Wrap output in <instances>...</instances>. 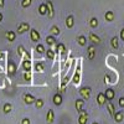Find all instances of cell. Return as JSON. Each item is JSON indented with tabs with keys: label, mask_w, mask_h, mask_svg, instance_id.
<instances>
[{
	"label": "cell",
	"mask_w": 124,
	"mask_h": 124,
	"mask_svg": "<svg viewBox=\"0 0 124 124\" xmlns=\"http://www.w3.org/2000/svg\"><path fill=\"white\" fill-rule=\"evenodd\" d=\"M88 120V113L86 110H79V117H78V123L79 124H87Z\"/></svg>",
	"instance_id": "1"
},
{
	"label": "cell",
	"mask_w": 124,
	"mask_h": 124,
	"mask_svg": "<svg viewBox=\"0 0 124 124\" xmlns=\"http://www.w3.org/2000/svg\"><path fill=\"white\" fill-rule=\"evenodd\" d=\"M79 94L83 97L85 99H88L89 96H91V88H89V87H83V88H81V89H79Z\"/></svg>",
	"instance_id": "2"
},
{
	"label": "cell",
	"mask_w": 124,
	"mask_h": 124,
	"mask_svg": "<svg viewBox=\"0 0 124 124\" xmlns=\"http://www.w3.org/2000/svg\"><path fill=\"white\" fill-rule=\"evenodd\" d=\"M30 37H31V40H32L34 42H37V41L40 40V34H39V31L35 30V29H31V31H30Z\"/></svg>",
	"instance_id": "3"
},
{
	"label": "cell",
	"mask_w": 124,
	"mask_h": 124,
	"mask_svg": "<svg viewBox=\"0 0 124 124\" xmlns=\"http://www.w3.org/2000/svg\"><path fill=\"white\" fill-rule=\"evenodd\" d=\"M27 30H30V25L27 23H21L19 25V27H17V32L19 34H24L25 31H27Z\"/></svg>",
	"instance_id": "4"
},
{
	"label": "cell",
	"mask_w": 124,
	"mask_h": 124,
	"mask_svg": "<svg viewBox=\"0 0 124 124\" xmlns=\"http://www.w3.org/2000/svg\"><path fill=\"white\" fill-rule=\"evenodd\" d=\"M35 101H36V98H35L34 96L29 94V93H25V94H24V102L26 103V104H31V103H35Z\"/></svg>",
	"instance_id": "5"
},
{
	"label": "cell",
	"mask_w": 124,
	"mask_h": 124,
	"mask_svg": "<svg viewBox=\"0 0 124 124\" xmlns=\"http://www.w3.org/2000/svg\"><path fill=\"white\" fill-rule=\"evenodd\" d=\"M46 5H47V13H48V17H50V19H52V17H54V14H55L54 5H52V3H51V1H47V3H46Z\"/></svg>",
	"instance_id": "6"
},
{
	"label": "cell",
	"mask_w": 124,
	"mask_h": 124,
	"mask_svg": "<svg viewBox=\"0 0 124 124\" xmlns=\"http://www.w3.org/2000/svg\"><path fill=\"white\" fill-rule=\"evenodd\" d=\"M97 102H98L99 106H103V104H104V103L107 102V98H106V94H104V93H98V96H97Z\"/></svg>",
	"instance_id": "7"
},
{
	"label": "cell",
	"mask_w": 124,
	"mask_h": 124,
	"mask_svg": "<svg viewBox=\"0 0 124 124\" xmlns=\"http://www.w3.org/2000/svg\"><path fill=\"white\" fill-rule=\"evenodd\" d=\"M104 94H106V98H107V101H112L113 98H114L116 93H114V91H113V89L108 88V89L104 92Z\"/></svg>",
	"instance_id": "8"
},
{
	"label": "cell",
	"mask_w": 124,
	"mask_h": 124,
	"mask_svg": "<svg viewBox=\"0 0 124 124\" xmlns=\"http://www.w3.org/2000/svg\"><path fill=\"white\" fill-rule=\"evenodd\" d=\"M8 72L10 75H14L16 72V65L14 63V62H9L8 63Z\"/></svg>",
	"instance_id": "9"
},
{
	"label": "cell",
	"mask_w": 124,
	"mask_h": 124,
	"mask_svg": "<svg viewBox=\"0 0 124 124\" xmlns=\"http://www.w3.org/2000/svg\"><path fill=\"white\" fill-rule=\"evenodd\" d=\"M54 118H55V113H54L52 109H50V110L47 112V117H46L47 124H51V123H52V122H54Z\"/></svg>",
	"instance_id": "10"
},
{
	"label": "cell",
	"mask_w": 124,
	"mask_h": 124,
	"mask_svg": "<svg viewBox=\"0 0 124 124\" xmlns=\"http://www.w3.org/2000/svg\"><path fill=\"white\" fill-rule=\"evenodd\" d=\"M73 24H75V19H73V16H72V15H68L67 19H66V26L71 29V27H73Z\"/></svg>",
	"instance_id": "11"
},
{
	"label": "cell",
	"mask_w": 124,
	"mask_h": 124,
	"mask_svg": "<svg viewBox=\"0 0 124 124\" xmlns=\"http://www.w3.org/2000/svg\"><path fill=\"white\" fill-rule=\"evenodd\" d=\"M5 36H6V39L10 41V42H13V41L16 39V34L14 32V31H8Z\"/></svg>",
	"instance_id": "12"
},
{
	"label": "cell",
	"mask_w": 124,
	"mask_h": 124,
	"mask_svg": "<svg viewBox=\"0 0 124 124\" xmlns=\"http://www.w3.org/2000/svg\"><path fill=\"white\" fill-rule=\"evenodd\" d=\"M39 13H40L41 15H46V14H47V5H46V3L41 4V5L39 6Z\"/></svg>",
	"instance_id": "13"
},
{
	"label": "cell",
	"mask_w": 124,
	"mask_h": 124,
	"mask_svg": "<svg viewBox=\"0 0 124 124\" xmlns=\"http://www.w3.org/2000/svg\"><path fill=\"white\" fill-rule=\"evenodd\" d=\"M89 40L92 41L93 44H101V39H99L97 35H94L93 32H91V34H89Z\"/></svg>",
	"instance_id": "14"
},
{
	"label": "cell",
	"mask_w": 124,
	"mask_h": 124,
	"mask_svg": "<svg viewBox=\"0 0 124 124\" xmlns=\"http://www.w3.org/2000/svg\"><path fill=\"white\" fill-rule=\"evenodd\" d=\"M77 42H78L81 46H86V44H87V39H86L83 35H81V36L77 37Z\"/></svg>",
	"instance_id": "15"
},
{
	"label": "cell",
	"mask_w": 124,
	"mask_h": 124,
	"mask_svg": "<svg viewBox=\"0 0 124 124\" xmlns=\"http://www.w3.org/2000/svg\"><path fill=\"white\" fill-rule=\"evenodd\" d=\"M54 103L56 106H61L62 104V97H61V94H55L54 96Z\"/></svg>",
	"instance_id": "16"
},
{
	"label": "cell",
	"mask_w": 124,
	"mask_h": 124,
	"mask_svg": "<svg viewBox=\"0 0 124 124\" xmlns=\"http://www.w3.org/2000/svg\"><path fill=\"white\" fill-rule=\"evenodd\" d=\"M123 117H124V116H123L122 112H117L116 114H114V120H116L117 123H120V122L123 120Z\"/></svg>",
	"instance_id": "17"
},
{
	"label": "cell",
	"mask_w": 124,
	"mask_h": 124,
	"mask_svg": "<svg viewBox=\"0 0 124 124\" xmlns=\"http://www.w3.org/2000/svg\"><path fill=\"white\" fill-rule=\"evenodd\" d=\"M104 17H106L107 21H113V20H114V14H113V11H107Z\"/></svg>",
	"instance_id": "18"
},
{
	"label": "cell",
	"mask_w": 124,
	"mask_h": 124,
	"mask_svg": "<svg viewBox=\"0 0 124 124\" xmlns=\"http://www.w3.org/2000/svg\"><path fill=\"white\" fill-rule=\"evenodd\" d=\"M83 104H85L83 99H77V101H76V108H77L78 112L82 110V108H83Z\"/></svg>",
	"instance_id": "19"
},
{
	"label": "cell",
	"mask_w": 124,
	"mask_h": 124,
	"mask_svg": "<svg viewBox=\"0 0 124 124\" xmlns=\"http://www.w3.org/2000/svg\"><path fill=\"white\" fill-rule=\"evenodd\" d=\"M11 109H13V106L10 104V103H5L4 107H3L4 113H10V112H11Z\"/></svg>",
	"instance_id": "20"
},
{
	"label": "cell",
	"mask_w": 124,
	"mask_h": 124,
	"mask_svg": "<svg viewBox=\"0 0 124 124\" xmlns=\"http://www.w3.org/2000/svg\"><path fill=\"white\" fill-rule=\"evenodd\" d=\"M46 42H47L48 45H55V44H56V40H55L54 35H51V36H47V37H46Z\"/></svg>",
	"instance_id": "21"
},
{
	"label": "cell",
	"mask_w": 124,
	"mask_h": 124,
	"mask_svg": "<svg viewBox=\"0 0 124 124\" xmlns=\"http://www.w3.org/2000/svg\"><path fill=\"white\" fill-rule=\"evenodd\" d=\"M118 46H119V42H118V37H117V36H114V37L112 39V47L117 50V48H118Z\"/></svg>",
	"instance_id": "22"
},
{
	"label": "cell",
	"mask_w": 124,
	"mask_h": 124,
	"mask_svg": "<svg viewBox=\"0 0 124 124\" xmlns=\"http://www.w3.org/2000/svg\"><path fill=\"white\" fill-rule=\"evenodd\" d=\"M88 52H89V55H88V58H89V60L94 58V47L89 46V47H88Z\"/></svg>",
	"instance_id": "23"
},
{
	"label": "cell",
	"mask_w": 124,
	"mask_h": 124,
	"mask_svg": "<svg viewBox=\"0 0 124 124\" xmlns=\"http://www.w3.org/2000/svg\"><path fill=\"white\" fill-rule=\"evenodd\" d=\"M23 67H24V70H25V71H30V70H31V62H30L29 60L24 61V63H23Z\"/></svg>",
	"instance_id": "24"
},
{
	"label": "cell",
	"mask_w": 124,
	"mask_h": 124,
	"mask_svg": "<svg viewBox=\"0 0 124 124\" xmlns=\"http://www.w3.org/2000/svg\"><path fill=\"white\" fill-rule=\"evenodd\" d=\"M46 57L48 58V60H54L55 58V52L52 50H47L46 51Z\"/></svg>",
	"instance_id": "25"
},
{
	"label": "cell",
	"mask_w": 124,
	"mask_h": 124,
	"mask_svg": "<svg viewBox=\"0 0 124 124\" xmlns=\"http://www.w3.org/2000/svg\"><path fill=\"white\" fill-rule=\"evenodd\" d=\"M51 34H52L54 36H57V35H60V29L55 25V26H52L51 27Z\"/></svg>",
	"instance_id": "26"
},
{
	"label": "cell",
	"mask_w": 124,
	"mask_h": 124,
	"mask_svg": "<svg viewBox=\"0 0 124 124\" xmlns=\"http://www.w3.org/2000/svg\"><path fill=\"white\" fill-rule=\"evenodd\" d=\"M89 25H91V27H97L98 26V20L96 17H92L89 20Z\"/></svg>",
	"instance_id": "27"
},
{
	"label": "cell",
	"mask_w": 124,
	"mask_h": 124,
	"mask_svg": "<svg viewBox=\"0 0 124 124\" xmlns=\"http://www.w3.org/2000/svg\"><path fill=\"white\" fill-rule=\"evenodd\" d=\"M35 106H36L37 109L42 108V107H44V101H42V99H36V101H35Z\"/></svg>",
	"instance_id": "28"
},
{
	"label": "cell",
	"mask_w": 124,
	"mask_h": 124,
	"mask_svg": "<svg viewBox=\"0 0 124 124\" xmlns=\"http://www.w3.org/2000/svg\"><path fill=\"white\" fill-rule=\"evenodd\" d=\"M108 112L110 113V116L114 117L116 112H114V106H113V103H109V104H108Z\"/></svg>",
	"instance_id": "29"
},
{
	"label": "cell",
	"mask_w": 124,
	"mask_h": 124,
	"mask_svg": "<svg viewBox=\"0 0 124 124\" xmlns=\"http://www.w3.org/2000/svg\"><path fill=\"white\" fill-rule=\"evenodd\" d=\"M36 51H37L39 54H44V52H45V47H44V45L39 44V45L36 46Z\"/></svg>",
	"instance_id": "30"
},
{
	"label": "cell",
	"mask_w": 124,
	"mask_h": 124,
	"mask_svg": "<svg viewBox=\"0 0 124 124\" xmlns=\"http://www.w3.org/2000/svg\"><path fill=\"white\" fill-rule=\"evenodd\" d=\"M65 45L63 44H58L57 45V51H58V54H63L65 52Z\"/></svg>",
	"instance_id": "31"
},
{
	"label": "cell",
	"mask_w": 124,
	"mask_h": 124,
	"mask_svg": "<svg viewBox=\"0 0 124 124\" xmlns=\"http://www.w3.org/2000/svg\"><path fill=\"white\" fill-rule=\"evenodd\" d=\"M31 3H32V0H23L21 1V6L23 8H27L31 5Z\"/></svg>",
	"instance_id": "32"
},
{
	"label": "cell",
	"mask_w": 124,
	"mask_h": 124,
	"mask_svg": "<svg viewBox=\"0 0 124 124\" xmlns=\"http://www.w3.org/2000/svg\"><path fill=\"white\" fill-rule=\"evenodd\" d=\"M35 70H36V71H39V72H42V70H44V63H41V62L36 63V66H35Z\"/></svg>",
	"instance_id": "33"
},
{
	"label": "cell",
	"mask_w": 124,
	"mask_h": 124,
	"mask_svg": "<svg viewBox=\"0 0 124 124\" xmlns=\"http://www.w3.org/2000/svg\"><path fill=\"white\" fill-rule=\"evenodd\" d=\"M73 83H75V85H78V83H79V75H78V73H76L75 77H73Z\"/></svg>",
	"instance_id": "34"
},
{
	"label": "cell",
	"mask_w": 124,
	"mask_h": 124,
	"mask_svg": "<svg viewBox=\"0 0 124 124\" xmlns=\"http://www.w3.org/2000/svg\"><path fill=\"white\" fill-rule=\"evenodd\" d=\"M118 103H119V107H122V108H123V107H124V97H120Z\"/></svg>",
	"instance_id": "35"
},
{
	"label": "cell",
	"mask_w": 124,
	"mask_h": 124,
	"mask_svg": "<svg viewBox=\"0 0 124 124\" xmlns=\"http://www.w3.org/2000/svg\"><path fill=\"white\" fill-rule=\"evenodd\" d=\"M21 124H30V119L29 118H24L23 122H21Z\"/></svg>",
	"instance_id": "36"
},
{
	"label": "cell",
	"mask_w": 124,
	"mask_h": 124,
	"mask_svg": "<svg viewBox=\"0 0 124 124\" xmlns=\"http://www.w3.org/2000/svg\"><path fill=\"white\" fill-rule=\"evenodd\" d=\"M120 39H122V40L124 41V29H123V30L120 31Z\"/></svg>",
	"instance_id": "37"
},
{
	"label": "cell",
	"mask_w": 124,
	"mask_h": 124,
	"mask_svg": "<svg viewBox=\"0 0 124 124\" xmlns=\"http://www.w3.org/2000/svg\"><path fill=\"white\" fill-rule=\"evenodd\" d=\"M4 6V0H0V8Z\"/></svg>",
	"instance_id": "38"
},
{
	"label": "cell",
	"mask_w": 124,
	"mask_h": 124,
	"mask_svg": "<svg viewBox=\"0 0 124 124\" xmlns=\"http://www.w3.org/2000/svg\"><path fill=\"white\" fill-rule=\"evenodd\" d=\"M29 78H30V73H26L25 75V79H29Z\"/></svg>",
	"instance_id": "39"
},
{
	"label": "cell",
	"mask_w": 124,
	"mask_h": 124,
	"mask_svg": "<svg viewBox=\"0 0 124 124\" xmlns=\"http://www.w3.org/2000/svg\"><path fill=\"white\" fill-rule=\"evenodd\" d=\"M1 20H3V14L0 13V23H1Z\"/></svg>",
	"instance_id": "40"
},
{
	"label": "cell",
	"mask_w": 124,
	"mask_h": 124,
	"mask_svg": "<svg viewBox=\"0 0 124 124\" xmlns=\"http://www.w3.org/2000/svg\"><path fill=\"white\" fill-rule=\"evenodd\" d=\"M92 124H98V123H92Z\"/></svg>",
	"instance_id": "41"
}]
</instances>
